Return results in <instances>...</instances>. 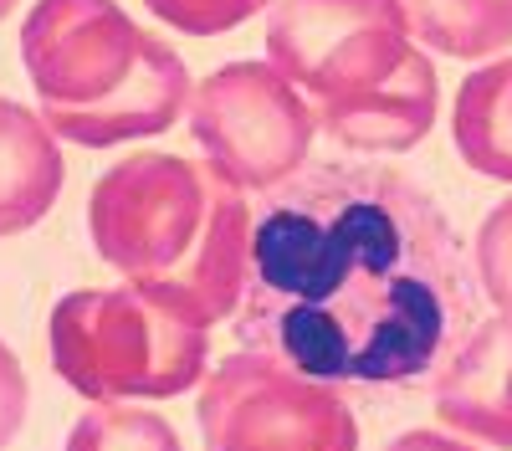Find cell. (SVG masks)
Listing matches in <instances>:
<instances>
[{
	"label": "cell",
	"instance_id": "13",
	"mask_svg": "<svg viewBox=\"0 0 512 451\" xmlns=\"http://www.w3.org/2000/svg\"><path fill=\"white\" fill-rule=\"evenodd\" d=\"M67 451H185L175 426L144 405L103 400L93 410H82L67 431Z\"/></svg>",
	"mask_w": 512,
	"mask_h": 451
},
{
	"label": "cell",
	"instance_id": "11",
	"mask_svg": "<svg viewBox=\"0 0 512 451\" xmlns=\"http://www.w3.org/2000/svg\"><path fill=\"white\" fill-rule=\"evenodd\" d=\"M451 139L461 164L512 185V57L466 72L451 103Z\"/></svg>",
	"mask_w": 512,
	"mask_h": 451
},
{
	"label": "cell",
	"instance_id": "9",
	"mask_svg": "<svg viewBox=\"0 0 512 451\" xmlns=\"http://www.w3.org/2000/svg\"><path fill=\"white\" fill-rule=\"evenodd\" d=\"M436 108H441L436 62L425 47H415L390 82L344 103H323L313 113H318V134H328L333 144L354 154H405L436 129Z\"/></svg>",
	"mask_w": 512,
	"mask_h": 451
},
{
	"label": "cell",
	"instance_id": "16",
	"mask_svg": "<svg viewBox=\"0 0 512 451\" xmlns=\"http://www.w3.org/2000/svg\"><path fill=\"white\" fill-rule=\"evenodd\" d=\"M26 416H31V380H26L21 359L0 344V451L21 436Z\"/></svg>",
	"mask_w": 512,
	"mask_h": 451
},
{
	"label": "cell",
	"instance_id": "7",
	"mask_svg": "<svg viewBox=\"0 0 512 451\" xmlns=\"http://www.w3.org/2000/svg\"><path fill=\"white\" fill-rule=\"evenodd\" d=\"M410 52L400 0H277L267 11V62L313 108L390 82Z\"/></svg>",
	"mask_w": 512,
	"mask_h": 451
},
{
	"label": "cell",
	"instance_id": "1",
	"mask_svg": "<svg viewBox=\"0 0 512 451\" xmlns=\"http://www.w3.org/2000/svg\"><path fill=\"white\" fill-rule=\"evenodd\" d=\"M477 272L441 200L390 164H308L262 195L236 339L323 385L436 375L472 334Z\"/></svg>",
	"mask_w": 512,
	"mask_h": 451
},
{
	"label": "cell",
	"instance_id": "12",
	"mask_svg": "<svg viewBox=\"0 0 512 451\" xmlns=\"http://www.w3.org/2000/svg\"><path fill=\"white\" fill-rule=\"evenodd\" d=\"M405 26L425 52L487 62L512 47V0H400Z\"/></svg>",
	"mask_w": 512,
	"mask_h": 451
},
{
	"label": "cell",
	"instance_id": "15",
	"mask_svg": "<svg viewBox=\"0 0 512 451\" xmlns=\"http://www.w3.org/2000/svg\"><path fill=\"white\" fill-rule=\"evenodd\" d=\"M144 6L185 36H226V31L256 21L262 11H272L277 0H144Z\"/></svg>",
	"mask_w": 512,
	"mask_h": 451
},
{
	"label": "cell",
	"instance_id": "5",
	"mask_svg": "<svg viewBox=\"0 0 512 451\" xmlns=\"http://www.w3.org/2000/svg\"><path fill=\"white\" fill-rule=\"evenodd\" d=\"M195 421L205 451H359L349 400L277 354H226L200 380Z\"/></svg>",
	"mask_w": 512,
	"mask_h": 451
},
{
	"label": "cell",
	"instance_id": "6",
	"mask_svg": "<svg viewBox=\"0 0 512 451\" xmlns=\"http://www.w3.org/2000/svg\"><path fill=\"white\" fill-rule=\"evenodd\" d=\"M190 134L226 180L267 195L308 170L318 113L272 62H226L195 82Z\"/></svg>",
	"mask_w": 512,
	"mask_h": 451
},
{
	"label": "cell",
	"instance_id": "4",
	"mask_svg": "<svg viewBox=\"0 0 512 451\" xmlns=\"http://www.w3.org/2000/svg\"><path fill=\"white\" fill-rule=\"evenodd\" d=\"M52 369L82 400H175L205 380L210 328L139 282L77 287L47 318Z\"/></svg>",
	"mask_w": 512,
	"mask_h": 451
},
{
	"label": "cell",
	"instance_id": "2",
	"mask_svg": "<svg viewBox=\"0 0 512 451\" xmlns=\"http://www.w3.org/2000/svg\"><path fill=\"white\" fill-rule=\"evenodd\" d=\"M246 190L210 159L128 154L88 195L93 252L123 277L195 323L216 328L236 318L251 267Z\"/></svg>",
	"mask_w": 512,
	"mask_h": 451
},
{
	"label": "cell",
	"instance_id": "18",
	"mask_svg": "<svg viewBox=\"0 0 512 451\" xmlns=\"http://www.w3.org/2000/svg\"><path fill=\"white\" fill-rule=\"evenodd\" d=\"M16 6H21V0H0V21H6V16H11Z\"/></svg>",
	"mask_w": 512,
	"mask_h": 451
},
{
	"label": "cell",
	"instance_id": "10",
	"mask_svg": "<svg viewBox=\"0 0 512 451\" xmlns=\"http://www.w3.org/2000/svg\"><path fill=\"white\" fill-rule=\"evenodd\" d=\"M67 164L47 118L0 98V236H21L47 221L62 195Z\"/></svg>",
	"mask_w": 512,
	"mask_h": 451
},
{
	"label": "cell",
	"instance_id": "14",
	"mask_svg": "<svg viewBox=\"0 0 512 451\" xmlns=\"http://www.w3.org/2000/svg\"><path fill=\"white\" fill-rule=\"evenodd\" d=\"M472 272H477L482 298L502 318H512V195L482 216L477 241H472Z\"/></svg>",
	"mask_w": 512,
	"mask_h": 451
},
{
	"label": "cell",
	"instance_id": "8",
	"mask_svg": "<svg viewBox=\"0 0 512 451\" xmlns=\"http://www.w3.org/2000/svg\"><path fill=\"white\" fill-rule=\"evenodd\" d=\"M436 416L466 441L512 446V318H477L451 349L436 369Z\"/></svg>",
	"mask_w": 512,
	"mask_h": 451
},
{
	"label": "cell",
	"instance_id": "3",
	"mask_svg": "<svg viewBox=\"0 0 512 451\" xmlns=\"http://www.w3.org/2000/svg\"><path fill=\"white\" fill-rule=\"evenodd\" d=\"M21 62L47 129L82 149L154 139L195 98L185 57L118 0H36L21 21Z\"/></svg>",
	"mask_w": 512,
	"mask_h": 451
},
{
	"label": "cell",
	"instance_id": "17",
	"mask_svg": "<svg viewBox=\"0 0 512 451\" xmlns=\"http://www.w3.org/2000/svg\"><path fill=\"white\" fill-rule=\"evenodd\" d=\"M384 451H477V446L461 441V436H446V431H405Z\"/></svg>",
	"mask_w": 512,
	"mask_h": 451
}]
</instances>
